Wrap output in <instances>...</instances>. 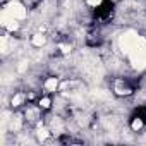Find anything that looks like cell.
<instances>
[{
    "label": "cell",
    "instance_id": "obj_1",
    "mask_svg": "<svg viewBox=\"0 0 146 146\" xmlns=\"http://www.w3.org/2000/svg\"><path fill=\"white\" fill-rule=\"evenodd\" d=\"M4 9L16 19L19 21H24L28 17V5L24 2H21V0H9V2L4 5Z\"/></svg>",
    "mask_w": 146,
    "mask_h": 146
},
{
    "label": "cell",
    "instance_id": "obj_2",
    "mask_svg": "<svg viewBox=\"0 0 146 146\" xmlns=\"http://www.w3.org/2000/svg\"><path fill=\"white\" fill-rule=\"evenodd\" d=\"M0 24H2V28H4L7 33H16V31H19V28H21L19 19L12 17L5 9L2 11V16H0Z\"/></svg>",
    "mask_w": 146,
    "mask_h": 146
},
{
    "label": "cell",
    "instance_id": "obj_3",
    "mask_svg": "<svg viewBox=\"0 0 146 146\" xmlns=\"http://www.w3.org/2000/svg\"><path fill=\"white\" fill-rule=\"evenodd\" d=\"M41 108L36 105H28L24 110H23V115H24V120L26 122H35V124H40L41 122Z\"/></svg>",
    "mask_w": 146,
    "mask_h": 146
},
{
    "label": "cell",
    "instance_id": "obj_4",
    "mask_svg": "<svg viewBox=\"0 0 146 146\" xmlns=\"http://www.w3.org/2000/svg\"><path fill=\"white\" fill-rule=\"evenodd\" d=\"M113 93H115L117 96H131V95L134 93V90H132V86H131L125 79L117 78V79L113 81Z\"/></svg>",
    "mask_w": 146,
    "mask_h": 146
},
{
    "label": "cell",
    "instance_id": "obj_5",
    "mask_svg": "<svg viewBox=\"0 0 146 146\" xmlns=\"http://www.w3.org/2000/svg\"><path fill=\"white\" fill-rule=\"evenodd\" d=\"M26 100H28V95H26L24 91H16V93L11 96L9 105H11L12 110H17V108H21V107L26 105Z\"/></svg>",
    "mask_w": 146,
    "mask_h": 146
},
{
    "label": "cell",
    "instance_id": "obj_6",
    "mask_svg": "<svg viewBox=\"0 0 146 146\" xmlns=\"http://www.w3.org/2000/svg\"><path fill=\"white\" fill-rule=\"evenodd\" d=\"M43 90H45V93L53 95L55 91L60 90V79H58L57 76H48V78L43 81Z\"/></svg>",
    "mask_w": 146,
    "mask_h": 146
},
{
    "label": "cell",
    "instance_id": "obj_7",
    "mask_svg": "<svg viewBox=\"0 0 146 146\" xmlns=\"http://www.w3.org/2000/svg\"><path fill=\"white\" fill-rule=\"evenodd\" d=\"M52 134H53V132H52V129H50L48 125H43V122L36 124V132H35V136H36V141H38V143L48 141Z\"/></svg>",
    "mask_w": 146,
    "mask_h": 146
},
{
    "label": "cell",
    "instance_id": "obj_8",
    "mask_svg": "<svg viewBox=\"0 0 146 146\" xmlns=\"http://www.w3.org/2000/svg\"><path fill=\"white\" fill-rule=\"evenodd\" d=\"M46 43H48V36H46L45 33H41V31L33 33V36H31V45H33L35 48H41V46H45Z\"/></svg>",
    "mask_w": 146,
    "mask_h": 146
},
{
    "label": "cell",
    "instance_id": "obj_9",
    "mask_svg": "<svg viewBox=\"0 0 146 146\" xmlns=\"http://www.w3.org/2000/svg\"><path fill=\"white\" fill-rule=\"evenodd\" d=\"M52 105H53V100H52V95H50V93H46V95H43V96L38 98V107H40L43 112L50 110Z\"/></svg>",
    "mask_w": 146,
    "mask_h": 146
},
{
    "label": "cell",
    "instance_id": "obj_10",
    "mask_svg": "<svg viewBox=\"0 0 146 146\" xmlns=\"http://www.w3.org/2000/svg\"><path fill=\"white\" fill-rule=\"evenodd\" d=\"M129 127H131L132 132H141V131L144 129V120H143V117L134 115V117L131 119V122H129Z\"/></svg>",
    "mask_w": 146,
    "mask_h": 146
},
{
    "label": "cell",
    "instance_id": "obj_11",
    "mask_svg": "<svg viewBox=\"0 0 146 146\" xmlns=\"http://www.w3.org/2000/svg\"><path fill=\"white\" fill-rule=\"evenodd\" d=\"M84 4H86L90 9H98V7H102L103 0H84Z\"/></svg>",
    "mask_w": 146,
    "mask_h": 146
},
{
    "label": "cell",
    "instance_id": "obj_12",
    "mask_svg": "<svg viewBox=\"0 0 146 146\" xmlns=\"http://www.w3.org/2000/svg\"><path fill=\"white\" fill-rule=\"evenodd\" d=\"M58 48H60V52H62L64 55H67V53H70V45H60Z\"/></svg>",
    "mask_w": 146,
    "mask_h": 146
}]
</instances>
